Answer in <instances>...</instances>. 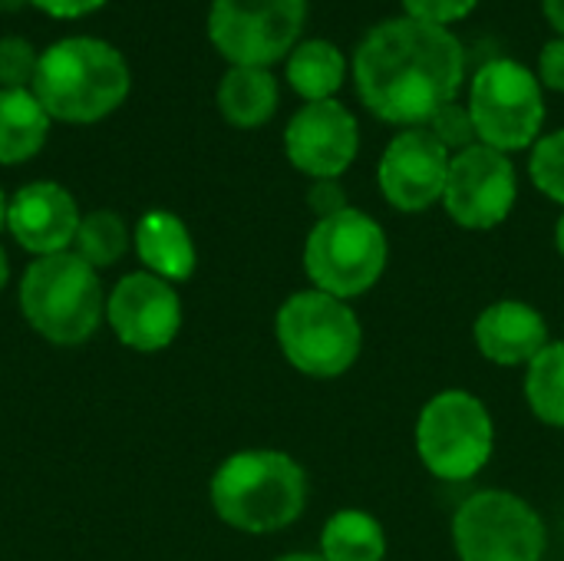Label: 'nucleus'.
Segmentation results:
<instances>
[{
	"mask_svg": "<svg viewBox=\"0 0 564 561\" xmlns=\"http://www.w3.org/2000/svg\"><path fill=\"white\" fill-rule=\"evenodd\" d=\"M466 56L446 26L413 17L373 26L354 60L357 93L364 106L393 126H426L456 99Z\"/></svg>",
	"mask_w": 564,
	"mask_h": 561,
	"instance_id": "f257e3e1",
	"label": "nucleus"
},
{
	"mask_svg": "<svg viewBox=\"0 0 564 561\" xmlns=\"http://www.w3.org/2000/svg\"><path fill=\"white\" fill-rule=\"evenodd\" d=\"M307 503L304 470L278 450L228 456L212 476V506L221 522L248 536H268L301 519Z\"/></svg>",
	"mask_w": 564,
	"mask_h": 561,
	"instance_id": "f03ea898",
	"label": "nucleus"
},
{
	"mask_svg": "<svg viewBox=\"0 0 564 561\" xmlns=\"http://www.w3.org/2000/svg\"><path fill=\"white\" fill-rule=\"evenodd\" d=\"M129 66L122 53L93 36L53 43L33 73V96L50 119L96 122L129 96Z\"/></svg>",
	"mask_w": 564,
	"mask_h": 561,
	"instance_id": "7ed1b4c3",
	"label": "nucleus"
},
{
	"mask_svg": "<svg viewBox=\"0 0 564 561\" xmlns=\"http://www.w3.org/2000/svg\"><path fill=\"white\" fill-rule=\"evenodd\" d=\"M20 311L50 344L73 347L96 334L102 321V284L79 255L36 258L20 281Z\"/></svg>",
	"mask_w": 564,
	"mask_h": 561,
	"instance_id": "20e7f679",
	"label": "nucleus"
},
{
	"mask_svg": "<svg viewBox=\"0 0 564 561\" xmlns=\"http://www.w3.org/2000/svg\"><path fill=\"white\" fill-rule=\"evenodd\" d=\"M274 331L288 364L317 380L347 374L364 344V331L350 304L317 288L291 294L278 311Z\"/></svg>",
	"mask_w": 564,
	"mask_h": 561,
	"instance_id": "39448f33",
	"label": "nucleus"
},
{
	"mask_svg": "<svg viewBox=\"0 0 564 561\" xmlns=\"http://www.w3.org/2000/svg\"><path fill=\"white\" fill-rule=\"evenodd\" d=\"M304 268L317 291L350 301L367 294L387 268V235L360 208L321 218L304 245Z\"/></svg>",
	"mask_w": 564,
	"mask_h": 561,
	"instance_id": "423d86ee",
	"label": "nucleus"
},
{
	"mask_svg": "<svg viewBox=\"0 0 564 561\" xmlns=\"http://www.w3.org/2000/svg\"><path fill=\"white\" fill-rule=\"evenodd\" d=\"M496 427L469 390L436 393L416 420V453L423 466L446 483L473 479L492 456Z\"/></svg>",
	"mask_w": 564,
	"mask_h": 561,
	"instance_id": "0eeeda50",
	"label": "nucleus"
},
{
	"mask_svg": "<svg viewBox=\"0 0 564 561\" xmlns=\"http://www.w3.org/2000/svg\"><path fill=\"white\" fill-rule=\"evenodd\" d=\"M469 116L482 145L499 152L529 149L545 122L539 76L516 60H492L473 79Z\"/></svg>",
	"mask_w": 564,
	"mask_h": 561,
	"instance_id": "6e6552de",
	"label": "nucleus"
},
{
	"mask_svg": "<svg viewBox=\"0 0 564 561\" xmlns=\"http://www.w3.org/2000/svg\"><path fill=\"white\" fill-rule=\"evenodd\" d=\"M453 546L459 561H542L545 526L525 499L486 489L459 506Z\"/></svg>",
	"mask_w": 564,
	"mask_h": 561,
	"instance_id": "1a4fd4ad",
	"label": "nucleus"
},
{
	"mask_svg": "<svg viewBox=\"0 0 564 561\" xmlns=\"http://www.w3.org/2000/svg\"><path fill=\"white\" fill-rule=\"evenodd\" d=\"M307 0H215L208 36L235 66H271L297 46Z\"/></svg>",
	"mask_w": 564,
	"mask_h": 561,
	"instance_id": "9d476101",
	"label": "nucleus"
},
{
	"mask_svg": "<svg viewBox=\"0 0 564 561\" xmlns=\"http://www.w3.org/2000/svg\"><path fill=\"white\" fill-rule=\"evenodd\" d=\"M516 169L506 152L492 145H469L453 155L443 205L449 218L463 228L486 231L509 218L516 205Z\"/></svg>",
	"mask_w": 564,
	"mask_h": 561,
	"instance_id": "9b49d317",
	"label": "nucleus"
},
{
	"mask_svg": "<svg viewBox=\"0 0 564 561\" xmlns=\"http://www.w3.org/2000/svg\"><path fill=\"white\" fill-rule=\"evenodd\" d=\"M453 152L426 129H403L380 159V188L400 212H426L446 192Z\"/></svg>",
	"mask_w": 564,
	"mask_h": 561,
	"instance_id": "f8f14e48",
	"label": "nucleus"
},
{
	"mask_svg": "<svg viewBox=\"0 0 564 561\" xmlns=\"http://www.w3.org/2000/svg\"><path fill=\"white\" fill-rule=\"evenodd\" d=\"M106 321L126 347L155 354L175 341L182 327V301L169 281L135 271L112 288L106 301Z\"/></svg>",
	"mask_w": 564,
	"mask_h": 561,
	"instance_id": "ddd939ff",
	"label": "nucleus"
},
{
	"mask_svg": "<svg viewBox=\"0 0 564 561\" xmlns=\"http://www.w3.org/2000/svg\"><path fill=\"white\" fill-rule=\"evenodd\" d=\"M284 149L294 169L317 179H337L350 169L360 149V129L357 119L337 103L321 99L307 103L284 132Z\"/></svg>",
	"mask_w": 564,
	"mask_h": 561,
	"instance_id": "4468645a",
	"label": "nucleus"
},
{
	"mask_svg": "<svg viewBox=\"0 0 564 561\" xmlns=\"http://www.w3.org/2000/svg\"><path fill=\"white\" fill-rule=\"evenodd\" d=\"M79 212L73 195L56 182H30L7 205L10 235L33 255H59L76 241Z\"/></svg>",
	"mask_w": 564,
	"mask_h": 561,
	"instance_id": "2eb2a0df",
	"label": "nucleus"
},
{
	"mask_svg": "<svg viewBox=\"0 0 564 561\" xmlns=\"http://www.w3.org/2000/svg\"><path fill=\"white\" fill-rule=\"evenodd\" d=\"M476 347L486 360L499 367L532 364L552 341L545 317L525 301H496L489 304L473 327Z\"/></svg>",
	"mask_w": 564,
	"mask_h": 561,
	"instance_id": "dca6fc26",
	"label": "nucleus"
},
{
	"mask_svg": "<svg viewBox=\"0 0 564 561\" xmlns=\"http://www.w3.org/2000/svg\"><path fill=\"white\" fill-rule=\"evenodd\" d=\"M135 251L149 274L162 281H185L195 271V245L182 218L172 212H145L135 225Z\"/></svg>",
	"mask_w": 564,
	"mask_h": 561,
	"instance_id": "f3484780",
	"label": "nucleus"
},
{
	"mask_svg": "<svg viewBox=\"0 0 564 561\" xmlns=\"http://www.w3.org/2000/svg\"><path fill=\"white\" fill-rule=\"evenodd\" d=\"M218 109L238 129L264 126L278 109V83L264 66H231L218 86Z\"/></svg>",
	"mask_w": 564,
	"mask_h": 561,
	"instance_id": "a211bd4d",
	"label": "nucleus"
},
{
	"mask_svg": "<svg viewBox=\"0 0 564 561\" xmlns=\"http://www.w3.org/2000/svg\"><path fill=\"white\" fill-rule=\"evenodd\" d=\"M50 132V116L26 89H0V162L17 165L33 159Z\"/></svg>",
	"mask_w": 564,
	"mask_h": 561,
	"instance_id": "6ab92c4d",
	"label": "nucleus"
},
{
	"mask_svg": "<svg viewBox=\"0 0 564 561\" xmlns=\"http://www.w3.org/2000/svg\"><path fill=\"white\" fill-rule=\"evenodd\" d=\"M347 60L344 53L327 40H304L288 56V79L297 96L307 103L334 99V93L344 86Z\"/></svg>",
	"mask_w": 564,
	"mask_h": 561,
	"instance_id": "aec40b11",
	"label": "nucleus"
},
{
	"mask_svg": "<svg viewBox=\"0 0 564 561\" xmlns=\"http://www.w3.org/2000/svg\"><path fill=\"white\" fill-rule=\"evenodd\" d=\"M387 532L364 509H340L327 519L321 532V559L324 561H383Z\"/></svg>",
	"mask_w": 564,
	"mask_h": 561,
	"instance_id": "412c9836",
	"label": "nucleus"
},
{
	"mask_svg": "<svg viewBox=\"0 0 564 561\" xmlns=\"http://www.w3.org/2000/svg\"><path fill=\"white\" fill-rule=\"evenodd\" d=\"M525 400L542 423L564 430V341L549 344L529 364Z\"/></svg>",
	"mask_w": 564,
	"mask_h": 561,
	"instance_id": "4be33fe9",
	"label": "nucleus"
},
{
	"mask_svg": "<svg viewBox=\"0 0 564 561\" xmlns=\"http://www.w3.org/2000/svg\"><path fill=\"white\" fill-rule=\"evenodd\" d=\"M129 248V228L116 212H89L83 215L73 241V255H79L89 268L116 265Z\"/></svg>",
	"mask_w": 564,
	"mask_h": 561,
	"instance_id": "5701e85b",
	"label": "nucleus"
},
{
	"mask_svg": "<svg viewBox=\"0 0 564 561\" xmlns=\"http://www.w3.org/2000/svg\"><path fill=\"white\" fill-rule=\"evenodd\" d=\"M529 175L539 185V192L564 205V129L539 139L529 159Z\"/></svg>",
	"mask_w": 564,
	"mask_h": 561,
	"instance_id": "b1692460",
	"label": "nucleus"
},
{
	"mask_svg": "<svg viewBox=\"0 0 564 561\" xmlns=\"http://www.w3.org/2000/svg\"><path fill=\"white\" fill-rule=\"evenodd\" d=\"M426 129L456 155V152H463V149H469V145H476V122H473V116H469V106H459L456 99L453 103H446L430 122H426Z\"/></svg>",
	"mask_w": 564,
	"mask_h": 561,
	"instance_id": "393cba45",
	"label": "nucleus"
},
{
	"mask_svg": "<svg viewBox=\"0 0 564 561\" xmlns=\"http://www.w3.org/2000/svg\"><path fill=\"white\" fill-rule=\"evenodd\" d=\"M40 56L23 36H3L0 40V89H23L33 83Z\"/></svg>",
	"mask_w": 564,
	"mask_h": 561,
	"instance_id": "a878e982",
	"label": "nucleus"
},
{
	"mask_svg": "<svg viewBox=\"0 0 564 561\" xmlns=\"http://www.w3.org/2000/svg\"><path fill=\"white\" fill-rule=\"evenodd\" d=\"M479 0H403L406 13L413 20L433 23V26H449L476 10Z\"/></svg>",
	"mask_w": 564,
	"mask_h": 561,
	"instance_id": "bb28decb",
	"label": "nucleus"
},
{
	"mask_svg": "<svg viewBox=\"0 0 564 561\" xmlns=\"http://www.w3.org/2000/svg\"><path fill=\"white\" fill-rule=\"evenodd\" d=\"M307 205L314 208L317 222H321V218H330V215H340V212L350 208V205H347V192L340 188L337 179H317V182L311 185V192H307Z\"/></svg>",
	"mask_w": 564,
	"mask_h": 561,
	"instance_id": "cd10ccee",
	"label": "nucleus"
},
{
	"mask_svg": "<svg viewBox=\"0 0 564 561\" xmlns=\"http://www.w3.org/2000/svg\"><path fill=\"white\" fill-rule=\"evenodd\" d=\"M539 76L549 89L564 93V36L545 43V50L539 56Z\"/></svg>",
	"mask_w": 564,
	"mask_h": 561,
	"instance_id": "c85d7f7f",
	"label": "nucleus"
},
{
	"mask_svg": "<svg viewBox=\"0 0 564 561\" xmlns=\"http://www.w3.org/2000/svg\"><path fill=\"white\" fill-rule=\"evenodd\" d=\"M30 3H36V7H40L43 13H50V17L73 20V17H83V13L102 7L106 0H30Z\"/></svg>",
	"mask_w": 564,
	"mask_h": 561,
	"instance_id": "c756f323",
	"label": "nucleus"
},
{
	"mask_svg": "<svg viewBox=\"0 0 564 561\" xmlns=\"http://www.w3.org/2000/svg\"><path fill=\"white\" fill-rule=\"evenodd\" d=\"M545 17L564 36V0H545Z\"/></svg>",
	"mask_w": 564,
	"mask_h": 561,
	"instance_id": "7c9ffc66",
	"label": "nucleus"
},
{
	"mask_svg": "<svg viewBox=\"0 0 564 561\" xmlns=\"http://www.w3.org/2000/svg\"><path fill=\"white\" fill-rule=\"evenodd\" d=\"M555 248L562 251V258H564V215L558 218V225H555Z\"/></svg>",
	"mask_w": 564,
	"mask_h": 561,
	"instance_id": "2f4dec72",
	"label": "nucleus"
},
{
	"mask_svg": "<svg viewBox=\"0 0 564 561\" xmlns=\"http://www.w3.org/2000/svg\"><path fill=\"white\" fill-rule=\"evenodd\" d=\"M7 278H10V268H7V255H3V248H0V291H3V284H7Z\"/></svg>",
	"mask_w": 564,
	"mask_h": 561,
	"instance_id": "473e14b6",
	"label": "nucleus"
},
{
	"mask_svg": "<svg viewBox=\"0 0 564 561\" xmlns=\"http://www.w3.org/2000/svg\"><path fill=\"white\" fill-rule=\"evenodd\" d=\"M274 561H324L321 555H307V552H294V555H284V559H274Z\"/></svg>",
	"mask_w": 564,
	"mask_h": 561,
	"instance_id": "72a5a7b5",
	"label": "nucleus"
},
{
	"mask_svg": "<svg viewBox=\"0 0 564 561\" xmlns=\"http://www.w3.org/2000/svg\"><path fill=\"white\" fill-rule=\"evenodd\" d=\"M7 225V202H3V192H0V228Z\"/></svg>",
	"mask_w": 564,
	"mask_h": 561,
	"instance_id": "f704fd0d",
	"label": "nucleus"
}]
</instances>
